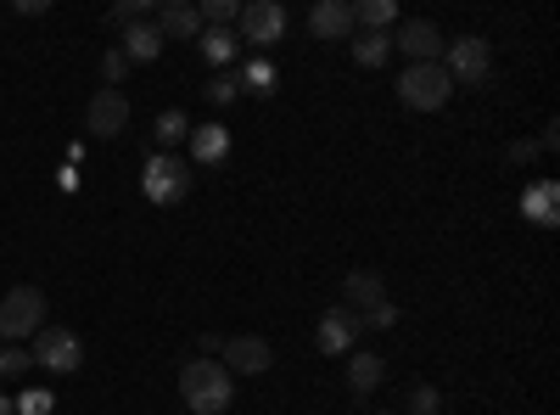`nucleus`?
<instances>
[{
  "instance_id": "nucleus-1",
  "label": "nucleus",
  "mask_w": 560,
  "mask_h": 415,
  "mask_svg": "<svg viewBox=\"0 0 560 415\" xmlns=\"http://www.w3.org/2000/svg\"><path fill=\"white\" fill-rule=\"evenodd\" d=\"M179 399L191 415H224L236 404V377L219 359H185L179 365Z\"/></svg>"
},
{
  "instance_id": "nucleus-2",
  "label": "nucleus",
  "mask_w": 560,
  "mask_h": 415,
  "mask_svg": "<svg viewBox=\"0 0 560 415\" xmlns=\"http://www.w3.org/2000/svg\"><path fill=\"white\" fill-rule=\"evenodd\" d=\"M448 96H454V79L443 73V62H409L398 73V102L409 113H438Z\"/></svg>"
},
{
  "instance_id": "nucleus-3",
  "label": "nucleus",
  "mask_w": 560,
  "mask_h": 415,
  "mask_svg": "<svg viewBox=\"0 0 560 415\" xmlns=\"http://www.w3.org/2000/svg\"><path fill=\"white\" fill-rule=\"evenodd\" d=\"M140 192H147V203H158V208L185 203L191 197V163L174 158V152H152L147 169H140Z\"/></svg>"
},
{
  "instance_id": "nucleus-4",
  "label": "nucleus",
  "mask_w": 560,
  "mask_h": 415,
  "mask_svg": "<svg viewBox=\"0 0 560 415\" xmlns=\"http://www.w3.org/2000/svg\"><path fill=\"white\" fill-rule=\"evenodd\" d=\"M45 326V292L39 287H12L0 298V343H28Z\"/></svg>"
},
{
  "instance_id": "nucleus-5",
  "label": "nucleus",
  "mask_w": 560,
  "mask_h": 415,
  "mask_svg": "<svg viewBox=\"0 0 560 415\" xmlns=\"http://www.w3.org/2000/svg\"><path fill=\"white\" fill-rule=\"evenodd\" d=\"M488 68H493V51H488L482 34H459V39L443 45V73H448L454 84H482Z\"/></svg>"
},
{
  "instance_id": "nucleus-6",
  "label": "nucleus",
  "mask_w": 560,
  "mask_h": 415,
  "mask_svg": "<svg viewBox=\"0 0 560 415\" xmlns=\"http://www.w3.org/2000/svg\"><path fill=\"white\" fill-rule=\"evenodd\" d=\"M34 365H45V371H57V377H73L79 365H84L79 332H68V326H39V332H34Z\"/></svg>"
},
{
  "instance_id": "nucleus-7",
  "label": "nucleus",
  "mask_w": 560,
  "mask_h": 415,
  "mask_svg": "<svg viewBox=\"0 0 560 415\" xmlns=\"http://www.w3.org/2000/svg\"><path fill=\"white\" fill-rule=\"evenodd\" d=\"M219 365H224L230 377H264L269 365H275V348H269L264 337H224Z\"/></svg>"
},
{
  "instance_id": "nucleus-8",
  "label": "nucleus",
  "mask_w": 560,
  "mask_h": 415,
  "mask_svg": "<svg viewBox=\"0 0 560 415\" xmlns=\"http://www.w3.org/2000/svg\"><path fill=\"white\" fill-rule=\"evenodd\" d=\"M443 45H448L443 28L427 23V18H409V23H398V34H393V51H404L409 62H438Z\"/></svg>"
},
{
  "instance_id": "nucleus-9",
  "label": "nucleus",
  "mask_w": 560,
  "mask_h": 415,
  "mask_svg": "<svg viewBox=\"0 0 560 415\" xmlns=\"http://www.w3.org/2000/svg\"><path fill=\"white\" fill-rule=\"evenodd\" d=\"M236 23H242L247 45H275L280 34H287V7H280V0H247Z\"/></svg>"
},
{
  "instance_id": "nucleus-10",
  "label": "nucleus",
  "mask_w": 560,
  "mask_h": 415,
  "mask_svg": "<svg viewBox=\"0 0 560 415\" xmlns=\"http://www.w3.org/2000/svg\"><path fill=\"white\" fill-rule=\"evenodd\" d=\"M314 348L319 354H353L359 348V314L353 309H325L314 326Z\"/></svg>"
},
{
  "instance_id": "nucleus-11",
  "label": "nucleus",
  "mask_w": 560,
  "mask_h": 415,
  "mask_svg": "<svg viewBox=\"0 0 560 415\" xmlns=\"http://www.w3.org/2000/svg\"><path fill=\"white\" fill-rule=\"evenodd\" d=\"M129 124V102H124V90H96L84 107V129L90 135H102V141H113V135H124Z\"/></svg>"
},
{
  "instance_id": "nucleus-12",
  "label": "nucleus",
  "mask_w": 560,
  "mask_h": 415,
  "mask_svg": "<svg viewBox=\"0 0 560 415\" xmlns=\"http://www.w3.org/2000/svg\"><path fill=\"white\" fill-rule=\"evenodd\" d=\"M522 219L538 224V230L560 224V186H555V180H533V186L522 192Z\"/></svg>"
},
{
  "instance_id": "nucleus-13",
  "label": "nucleus",
  "mask_w": 560,
  "mask_h": 415,
  "mask_svg": "<svg viewBox=\"0 0 560 415\" xmlns=\"http://www.w3.org/2000/svg\"><path fill=\"white\" fill-rule=\"evenodd\" d=\"M308 34L314 39H353V7L348 0H319L308 12Z\"/></svg>"
},
{
  "instance_id": "nucleus-14",
  "label": "nucleus",
  "mask_w": 560,
  "mask_h": 415,
  "mask_svg": "<svg viewBox=\"0 0 560 415\" xmlns=\"http://www.w3.org/2000/svg\"><path fill=\"white\" fill-rule=\"evenodd\" d=\"M382 377H387V365H382V354H370V348H353V354H348V393L370 399V393L382 388Z\"/></svg>"
},
{
  "instance_id": "nucleus-15",
  "label": "nucleus",
  "mask_w": 560,
  "mask_h": 415,
  "mask_svg": "<svg viewBox=\"0 0 560 415\" xmlns=\"http://www.w3.org/2000/svg\"><path fill=\"white\" fill-rule=\"evenodd\" d=\"M342 309H376V303H387V281L376 269H348V281H342Z\"/></svg>"
},
{
  "instance_id": "nucleus-16",
  "label": "nucleus",
  "mask_w": 560,
  "mask_h": 415,
  "mask_svg": "<svg viewBox=\"0 0 560 415\" xmlns=\"http://www.w3.org/2000/svg\"><path fill=\"white\" fill-rule=\"evenodd\" d=\"M163 45H168V39L158 34V23H129L118 51H124V62H158V57H163Z\"/></svg>"
},
{
  "instance_id": "nucleus-17",
  "label": "nucleus",
  "mask_w": 560,
  "mask_h": 415,
  "mask_svg": "<svg viewBox=\"0 0 560 415\" xmlns=\"http://www.w3.org/2000/svg\"><path fill=\"white\" fill-rule=\"evenodd\" d=\"M158 34L163 39H197L202 34V18H197L191 0H168V7L158 12Z\"/></svg>"
},
{
  "instance_id": "nucleus-18",
  "label": "nucleus",
  "mask_w": 560,
  "mask_h": 415,
  "mask_svg": "<svg viewBox=\"0 0 560 415\" xmlns=\"http://www.w3.org/2000/svg\"><path fill=\"white\" fill-rule=\"evenodd\" d=\"M185 147H191L197 163H224L230 158V129L224 124H197L191 135H185Z\"/></svg>"
},
{
  "instance_id": "nucleus-19",
  "label": "nucleus",
  "mask_w": 560,
  "mask_h": 415,
  "mask_svg": "<svg viewBox=\"0 0 560 415\" xmlns=\"http://www.w3.org/2000/svg\"><path fill=\"white\" fill-rule=\"evenodd\" d=\"M348 51H353V62H359V68H382V62L393 57V34H370V28H353Z\"/></svg>"
},
{
  "instance_id": "nucleus-20",
  "label": "nucleus",
  "mask_w": 560,
  "mask_h": 415,
  "mask_svg": "<svg viewBox=\"0 0 560 415\" xmlns=\"http://www.w3.org/2000/svg\"><path fill=\"white\" fill-rule=\"evenodd\" d=\"M197 51L208 57V68H230V62H236V51H242V39L230 34V28H202L197 34Z\"/></svg>"
},
{
  "instance_id": "nucleus-21",
  "label": "nucleus",
  "mask_w": 560,
  "mask_h": 415,
  "mask_svg": "<svg viewBox=\"0 0 560 415\" xmlns=\"http://www.w3.org/2000/svg\"><path fill=\"white\" fill-rule=\"evenodd\" d=\"M393 18H398L393 0H359V7H353V28H370V34H387Z\"/></svg>"
},
{
  "instance_id": "nucleus-22",
  "label": "nucleus",
  "mask_w": 560,
  "mask_h": 415,
  "mask_svg": "<svg viewBox=\"0 0 560 415\" xmlns=\"http://www.w3.org/2000/svg\"><path fill=\"white\" fill-rule=\"evenodd\" d=\"M152 135H158V152H174V147L185 141V135H191V118H185L179 107H168V113H158Z\"/></svg>"
},
{
  "instance_id": "nucleus-23",
  "label": "nucleus",
  "mask_w": 560,
  "mask_h": 415,
  "mask_svg": "<svg viewBox=\"0 0 560 415\" xmlns=\"http://www.w3.org/2000/svg\"><path fill=\"white\" fill-rule=\"evenodd\" d=\"M197 18H202V28H230L242 18V0H202Z\"/></svg>"
},
{
  "instance_id": "nucleus-24",
  "label": "nucleus",
  "mask_w": 560,
  "mask_h": 415,
  "mask_svg": "<svg viewBox=\"0 0 560 415\" xmlns=\"http://www.w3.org/2000/svg\"><path fill=\"white\" fill-rule=\"evenodd\" d=\"M236 84H242V90H258V96H269V90H275V68H269L264 57H253V62H242Z\"/></svg>"
},
{
  "instance_id": "nucleus-25",
  "label": "nucleus",
  "mask_w": 560,
  "mask_h": 415,
  "mask_svg": "<svg viewBox=\"0 0 560 415\" xmlns=\"http://www.w3.org/2000/svg\"><path fill=\"white\" fill-rule=\"evenodd\" d=\"M12 410H18V415H51V410H57V393L28 388V393H18V399H12Z\"/></svg>"
},
{
  "instance_id": "nucleus-26",
  "label": "nucleus",
  "mask_w": 560,
  "mask_h": 415,
  "mask_svg": "<svg viewBox=\"0 0 560 415\" xmlns=\"http://www.w3.org/2000/svg\"><path fill=\"white\" fill-rule=\"evenodd\" d=\"M202 96H208L213 107H230V102L242 96V84H236V73H213V79H208V90H202Z\"/></svg>"
},
{
  "instance_id": "nucleus-27",
  "label": "nucleus",
  "mask_w": 560,
  "mask_h": 415,
  "mask_svg": "<svg viewBox=\"0 0 560 415\" xmlns=\"http://www.w3.org/2000/svg\"><path fill=\"white\" fill-rule=\"evenodd\" d=\"M28 365H34V354L23 343H0V377H23Z\"/></svg>"
},
{
  "instance_id": "nucleus-28",
  "label": "nucleus",
  "mask_w": 560,
  "mask_h": 415,
  "mask_svg": "<svg viewBox=\"0 0 560 415\" xmlns=\"http://www.w3.org/2000/svg\"><path fill=\"white\" fill-rule=\"evenodd\" d=\"M438 410H443V393L438 388H427V382L409 388V410L404 415H438Z\"/></svg>"
},
{
  "instance_id": "nucleus-29",
  "label": "nucleus",
  "mask_w": 560,
  "mask_h": 415,
  "mask_svg": "<svg viewBox=\"0 0 560 415\" xmlns=\"http://www.w3.org/2000/svg\"><path fill=\"white\" fill-rule=\"evenodd\" d=\"M147 12H152V0H118V7L107 12V23L129 28V23H147Z\"/></svg>"
},
{
  "instance_id": "nucleus-30",
  "label": "nucleus",
  "mask_w": 560,
  "mask_h": 415,
  "mask_svg": "<svg viewBox=\"0 0 560 415\" xmlns=\"http://www.w3.org/2000/svg\"><path fill=\"white\" fill-rule=\"evenodd\" d=\"M393 320H398V303H376V309L359 314V332H387Z\"/></svg>"
},
{
  "instance_id": "nucleus-31",
  "label": "nucleus",
  "mask_w": 560,
  "mask_h": 415,
  "mask_svg": "<svg viewBox=\"0 0 560 415\" xmlns=\"http://www.w3.org/2000/svg\"><path fill=\"white\" fill-rule=\"evenodd\" d=\"M124 68H129V62H124V51H107V57H102V79H107V90H118Z\"/></svg>"
},
{
  "instance_id": "nucleus-32",
  "label": "nucleus",
  "mask_w": 560,
  "mask_h": 415,
  "mask_svg": "<svg viewBox=\"0 0 560 415\" xmlns=\"http://www.w3.org/2000/svg\"><path fill=\"white\" fill-rule=\"evenodd\" d=\"M538 158V141H516V147H510V163H533Z\"/></svg>"
},
{
  "instance_id": "nucleus-33",
  "label": "nucleus",
  "mask_w": 560,
  "mask_h": 415,
  "mask_svg": "<svg viewBox=\"0 0 560 415\" xmlns=\"http://www.w3.org/2000/svg\"><path fill=\"white\" fill-rule=\"evenodd\" d=\"M0 415H18V410H12V399H7V393H0Z\"/></svg>"
},
{
  "instance_id": "nucleus-34",
  "label": "nucleus",
  "mask_w": 560,
  "mask_h": 415,
  "mask_svg": "<svg viewBox=\"0 0 560 415\" xmlns=\"http://www.w3.org/2000/svg\"><path fill=\"white\" fill-rule=\"evenodd\" d=\"M376 415H393V410H376Z\"/></svg>"
}]
</instances>
